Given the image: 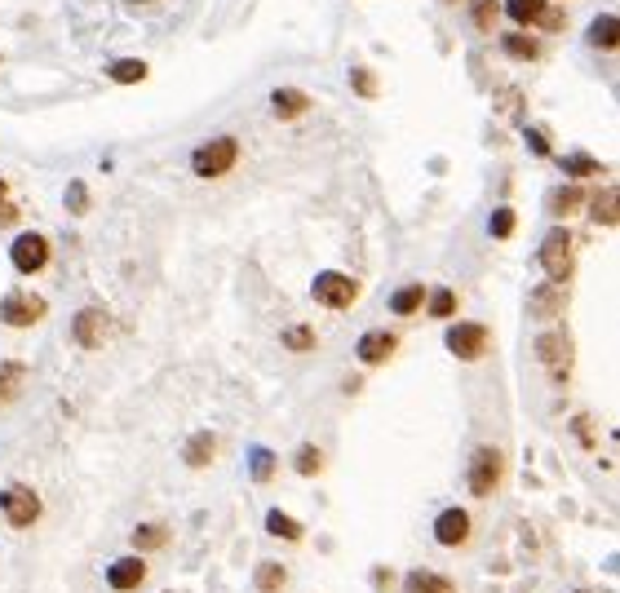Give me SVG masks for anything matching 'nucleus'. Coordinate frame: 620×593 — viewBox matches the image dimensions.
<instances>
[{"instance_id": "f257e3e1", "label": "nucleus", "mask_w": 620, "mask_h": 593, "mask_svg": "<svg viewBox=\"0 0 620 593\" xmlns=\"http://www.w3.org/2000/svg\"><path fill=\"white\" fill-rule=\"evenodd\" d=\"M236 160H240V137L236 133H222V137H213V142H204V146L191 151V173L204 177V182H213V177H227L236 169Z\"/></svg>"}, {"instance_id": "f03ea898", "label": "nucleus", "mask_w": 620, "mask_h": 593, "mask_svg": "<svg viewBox=\"0 0 620 593\" xmlns=\"http://www.w3.org/2000/svg\"><path fill=\"white\" fill-rule=\"evenodd\" d=\"M541 266L550 275V284H567L572 270H576V248H572V235L563 226H554L550 235L541 239Z\"/></svg>"}, {"instance_id": "7ed1b4c3", "label": "nucleus", "mask_w": 620, "mask_h": 593, "mask_svg": "<svg viewBox=\"0 0 620 593\" xmlns=\"http://www.w3.org/2000/svg\"><path fill=\"white\" fill-rule=\"evenodd\" d=\"M310 297H315L319 306H328V310H351L355 297H360V284H355L351 275H342V270H324V275L310 284Z\"/></svg>"}, {"instance_id": "20e7f679", "label": "nucleus", "mask_w": 620, "mask_h": 593, "mask_svg": "<svg viewBox=\"0 0 620 593\" xmlns=\"http://www.w3.org/2000/svg\"><path fill=\"white\" fill-rule=\"evenodd\" d=\"M0 514H4V523L9 527H31L36 518H40V496L27 487V482H9L4 491H0Z\"/></svg>"}, {"instance_id": "39448f33", "label": "nucleus", "mask_w": 620, "mask_h": 593, "mask_svg": "<svg viewBox=\"0 0 620 593\" xmlns=\"http://www.w3.org/2000/svg\"><path fill=\"white\" fill-rule=\"evenodd\" d=\"M500 478H505V457H500V448H492V443L475 448V457H470V491H475V496H492L496 487H500Z\"/></svg>"}, {"instance_id": "423d86ee", "label": "nucleus", "mask_w": 620, "mask_h": 593, "mask_svg": "<svg viewBox=\"0 0 620 593\" xmlns=\"http://www.w3.org/2000/svg\"><path fill=\"white\" fill-rule=\"evenodd\" d=\"M45 315H49V301L36 292H9L0 301V324H9V328H36Z\"/></svg>"}, {"instance_id": "0eeeda50", "label": "nucleus", "mask_w": 620, "mask_h": 593, "mask_svg": "<svg viewBox=\"0 0 620 593\" xmlns=\"http://www.w3.org/2000/svg\"><path fill=\"white\" fill-rule=\"evenodd\" d=\"M71 337H76L80 350H103L107 337H112V315L103 306H85L76 315V324H71Z\"/></svg>"}, {"instance_id": "6e6552de", "label": "nucleus", "mask_w": 620, "mask_h": 593, "mask_svg": "<svg viewBox=\"0 0 620 593\" xmlns=\"http://www.w3.org/2000/svg\"><path fill=\"white\" fill-rule=\"evenodd\" d=\"M443 342H448V350L461 358V363H475V358L488 355V346H492V333H488L484 324H452Z\"/></svg>"}, {"instance_id": "1a4fd4ad", "label": "nucleus", "mask_w": 620, "mask_h": 593, "mask_svg": "<svg viewBox=\"0 0 620 593\" xmlns=\"http://www.w3.org/2000/svg\"><path fill=\"white\" fill-rule=\"evenodd\" d=\"M9 261H13L18 275H36V270H45V266H49V239L40 235V231L18 235L13 243H9Z\"/></svg>"}, {"instance_id": "9d476101", "label": "nucleus", "mask_w": 620, "mask_h": 593, "mask_svg": "<svg viewBox=\"0 0 620 593\" xmlns=\"http://www.w3.org/2000/svg\"><path fill=\"white\" fill-rule=\"evenodd\" d=\"M536 358L550 367L554 381H567V372H572V337L567 333H541L536 337Z\"/></svg>"}, {"instance_id": "9b49d317", "label": "nucleus", "mask_w": 620, "mask_h": 593, "mask_svg": "<svg viewBox=\"0 0 620 593\" xmlns=\"http://www.w3.org/2000/svg\"><path fill=\"white\" fill-rule=\"evenodd\" d=\"M470 514L461 509V505H452V509H443L439 518H434V540L443 545V549H461L466 540H470Z\"/></svg>"}, {"instance_id": "f8f14e48", "label": "nucleus", "mask_w": 620, "mask_h": 593, "mask_svg": "<svg viewBox=\"0 0 620 593\" xmlns=\"http://www.w3.org/2000/svg\"><path fill=\"white\" fill-rule=\"evenodd\" d=\"M360 363H368V367H376V363H385V358L399 350V337L394 333H385V328H372V333H364L360 337Z\"/></svg>"}, {"instance_id": "ddd939ff", "label": "nucleus", "mask_w": 620, "mask_h": 593, "mask_svg": "<svg viewBox=\"0 0 620 593\" xmlns=\"http://www.w3.org/2000/svg\"><path fill=\"white\" fill-rule=\"evenodd\" d=\"M567 310V284H541L532 292V315L536 319H558Z\"/></svg>"}, {"instance_id": "4468645a", "label": "nucleus", "mask_w": 620, "mask_h": 593, "mask_svg": "<svg viewBox=\"0 0 620 593\" xmlns=\"http://www.w3.org/2000/svg\"><path fill=\"white\" fill-rule=\"evenodd\" d=\"M142 581H146V563L133 554V558H120V563H112V572H107V585L116 593H133L142 589Z\"/></svg>"}, {"instance_id": "2eb2a0df", "label": "nucleus", "mask_w": 620, "mask_h": 593, "mask_svg": "<svg viewBox=\"0 0 620 593\" xmlns=\"http://www.w3.org/2000/svg\"><path fill=\"white\" fill-rule=\"evenodd\" d=\"M270 111L275 119H297L310 111V94H302V89H275L270 94Z\"/></svg>"}, {"instance_id": "dca6fc26", "label": "nucleus", "mask_w": 620, "mask_h": 593, "mask_svg": "<svg viewBox=\"0 0 620 593\" xmlns=\"http://www.w3.org/2000/svg\"><path fill=\"white\" fill-rule=\"evenodd\" d=\"M186 465L191 470H204V465H213V457H218V434L213 430H200V434H191V443H186Z\"/></svg>"}, {"instance_id": "f3484780", "label": "nucleus", "mask_w": 620, "mask_h": 593, "mask_svg": "<svg viewBox=\"0 0 620 593\" xmlns=\"http://www.w3.org/2000/svg\"><path fill=\"white\" fill-rule=\"evenodd\" d=\"M585 40H590L594 49H608V54H612L620 45V18L616 13H599V18L590 22V36H585Z\"/></svg>"}, {"instance_id": "a211bd4d", "label": "nucleus", "mask_w": 620, "mask_h": 593, "mask_svg": "<svg viewBox=\"0 0 620 593\" xmlns=\"http://www.w3.org/2000/svg\"><path fill=\"white\" fill-rule=\"evenodd\" d=\"M581 204H585V191H581V186H554V191L545 195V209H550L554 218H572Z\"/></svg>"}, {"instance_id": "6ab92c4d", "label": "nucleus", "mask_w": 620, "mask_h": 593, "mask_svg": "<svg viewBox=\"0 0 620 593\" xmlns=\"http://www.w3.org/2000/svg\"><path fill=\"white\" fill-rule=\"evenodd\" d=\"M128 540H133L137 554H155V549L169 545V527H164V523H142V527H133Z\"/></svg>"}, {"instance_id": "aec40b11", "label": "nucleus", "mask_w": 620, "mask_h": 593, "mask_svg": "<svg viewBox=\"0 0 620 593\" xmlns=\"http://www.w3.org/2000/svg\"><path fill=\"white\" fill-rule=\"evenodd\" d=\"M146 76H151V67L142 58H116V62H107V80H116V85H142Z\"/></svg>"}, {"instance_id": "412c9836", "label": "nucleus", "mask_w": 620, "mask_h": 593, "mask_svg": "<svg viewBox=\"0 0 620 593\" xmlns=\"http://www.w3.org/2000/svg\"><path fill=\"white\" fill-rule=\"evenodd\" d=\"M403 593H457L452 589V581L448 576H439V572H408V581H403Z\"/></svg>"}, {"instance_id": "4be33fe9", "label": "nucleus", "mask_w": 620, "mask_h": 593, "mask_svg": "<svg viewBox=\"0 0 620 593\" xmlns=\"http://www.w3.org/2000/svg\"><path fill=\"white\" fill-rule=\"evenodd\" d=\"M500 49H505V58H518V62H536L541 58V45L532 36H523V31H505Z\"/></svg>"}, {"instance_id": "5701e85b", "label": "nucleus", "mask_w": 620, "mask_h": 593, "mask_svg": "<svg viewBox=\"0 0 620 593\" xmlns=\"http://www.w3.org/2000/svg\"><path fill=\"white\" fill-rule=\"evenodd\" d=\"M22 381H27V367L22 363H0V408H9L13 399H18V390H22Z\"/></svg>"}, {"instance_id": "b1692460", "label": "nucleus", "mask_w": 620, "mask_h": 593, "mask_svg": "<svg viewBox=\"0 0 620 593\" xmlns=\"http://www.w3.org/2000/svg\"><path fill=\"white\" fill-rule=\"evenodd\" d=\"M590 218H594L599 226L616 231V222H620V213H616V186H608V191H599V195H594V204H590Z\"/></svg>"}, {"instance_id": "393cba45", "label": "nucleus", "mask_w": 620, "mask_h": 593, "mask_svg": "<svg viewBox=\"0 0 620 593\" xmlns=\"http://www.w3.org/2000/svg\"><path fill=\"white\" fill-rule=\"evenodd\" d=\"M426 306V284H403L394 297H390V310L394 315H417Z\"/></svg>"}, {"instance_id": "a878e982", "label": "nucleus", "mask_w": 620, "mask_h": 593, "mask_svg": "<svg viewBox=\"0 0 620 593\" xmlns=\"http://www.w3.org/2000/svg\"><path fill=\"white\" fill-rule=\"evenodd\" d=\"M545 9H550V0H505V13H509L518 27H536Z\"/></svg>"}, {"instance_id": "bb28decb", "label": "nucleus", "mask_w": 620, "mask_h": 593, "mask_svg": "<svg viewBox=\"0 0 620 593\" xmlns=\"http://www.w3.org/2000/svg\"><path fill=\"white\" fill-rule=\"evenodd\" d=\"M266 531L279 536V540H302V523L293 514H284V509H270L266 514Z\"/></svg>"}, {"instance_id": "cd10ccee", "label": "nucleus", "mask_w": 620, "mask_h": 593, "mask_svg": "<svg viewBox=\"0 0 620 593\" xmlns=\"http://www.w3.org/2000/svg\"><path fill=\"white\" fill-rule=\"evenodd\" d=\"M252 585H257L261 593H279L284 585H288V572H284L279 563H261L257 576H252Z\"/></svg>"}, {"instance_id": "c85d7f7f", "label": "nucleus", "mask_w": 620, "mask_h": 593, "mask_svg": "<svg viewBox=\"0 0 620 593\" xmlns=\"http://www.w3.org/2000/svg\"><path fill=\"white\" fill-rule=\"evenodd\" d=\"M563 173H567V177H594V173H608V169H603L594 155L576 151V155H567V160H563Z\"/></svg>"}, {"instance_id": "c756f323", "label": "nucleus", "mask_w": 620, "mask_h": 593, "mask_svg": "<svg viewBox=\"0 0 620 593\" xmlns=\"http://www.w3.org/2000/svg\"><path fill=\"white\" fill-rule=\"evenodd\" d=\"M293 465H297V474H302V478H315L319 470H324V452H319L315 443H302V448H297V461H293Z\"/></svg>"}, {"instance_id": "7c9ffc66", "label": "nucleus", "mask_w": 620, "mask_h": 593, "mask_svg": "<svg viewBox=\"0 0 620 593\" xmlns=\"http://www.w3.org/2000/svg\"><path fill=\"white\" fill-rule=\"evenodd\" d=\"M284 350H293V355H306V350H315V333H310L306 324H293V328H284Z\"/></svg>"}, {"instance_id": "2f4dec72", "label": "nucleus", "mask_w": 620, "mask_h": 593, "mask_svg": "<svg viewBox=\"0 0 620 593\" xmlns=\"http://www.w3.org/2000/svg\"><path fill=\"white\" fill-rule=\"evenodd\" d=\"M514 222H518V218H514V209H509V204H500L492 218H488V235H492V239H509V235H514Z\"/></svg>"}, {"instance_id": "473e14b6", "label": "nucleus", "mask_w": 620, "mask_h": 593, "mask_svg": "<svg viewBox=\"0 0 620 593\" xmlns=\"http://www.w3.org/2000/svg\"><path fill=\"white\" fill-rule=\"evenodd\" d=\"M430 315L434 319H452L457 315V292L452 288H434L430 292Z\"/></svg>"}, {"instance_id": "72a5a7b5", "label": "nucleus", "mask_w": 620, "mask_h": 593, "mask_svg": "<svg viewBox=\"0 0 620 593\" xmlns=\"http://www.w3.org/2000/svg\"><path fill=\"white\" fill-rule=\"evenodd\" d=\"M270 478H275V452L252 448V482H270Z\"/></svg>"}, {"instance_id": "f704fd0d", "label": "nucleus", "mask_w": 620, "mask_h": 593, "mask_svg": "<svg viewBox=\"0 0 620 593\" xmlns=\"http://www.w3.org/2000/svg\"><path fill=\"white\" fill-rule=\"evenodd\" d=\"M470 13H475V27H479V31H496L500 4H496V0H475V9H470Z\"/></svg>"}, {"instance_id": "c9c22d12", "label": "nucleus", "mask_w": 620, "mask_h": 593, "mask_svg": "<svg viewBox=\"0 0 620 593\" xmlns=\"http://www.w3.org/2000/svg\"><path fill=\"white\" fill-rule=\"evenodd\" d=\"M351 85H355L360 98H376V76H372L368 67H355V71H351Z\"/></svg>"}, {"instance_id": "e433bc0d", "label": "nucleus", "mask_w": 620, "mask_h": 593, "mask_svg": "<svg viewBox=\"0 0 620 593\" xmlns=\"http://www.w3.org/2000/svg\"><path fill=\"white\" fill-rule=\"evenodd\" d=\"M67 209H71V213H89V191H85V182H71V186H67Z\"/></svg>"}, {"instance_id": "4c0bfd02", "label": "nucleus", "mask_w": 620, "mask_h": 593, "mask_svg": "<svg viewBox=\"0 0 620 593\" xmlns=\"http://www.w3.org/2000/svg\"><path fill=\"white\" fill-rule=\"evenodd\" d=\"M527 151L532 155H550V133L545 128H527Z\"/></svg>"}, {"instance_id": "58836bf2", "label": "nucleus", "mask_w": 620, "mask_h": 593, "mask_svg": "<svg viewBox=\"0 0 620 593\" xmlns=\"http://www.w3.org/2000/svg\"><path fill=\"white\" fill-rule=\"evenodd\" d=\"M563 18H567V13H563V9H545V13H541V22H536V27H541V31H558V27H563Z\"/></svg>"}, {"instance_id": "ea45409f", "label": "nucleus", "mask_w": 620, "mask_h": 593, "mask_svg": "<svg viewBox=\"0 0 620 593\" xmlns=\"http://www.w3.org/2000/svg\"><path fill=\"white\" fill-rule=\"evenodd\" d=\"M576 434H581V443H585V448H594V434H590V416H576Z\"/></svg>"}, {"instance_id": "a19ab883", "label": "nucleus", "mask_w": 620, "mask_h": 593, "mask_svg": "<svg viewBox=\"0 0 620 593\" xmlns=\"http://www.w3.org/2000/svg\"><path fill=\"white\" fill-rule=\"evenodd\" d=\"M372 581H376V585H394V576H390L385 567H376V572H372Z\"/></svg>"}, {"instance_id": "79ce46f5", "label": "nucleus", "mask_w": 620, "mask_h": 593, "mask_svg": "<svg viewBox=\"0 0 620 593\" xmlns=\"http://www.w3.org/2000/svg\"><path fill=\"white\" fill-rule=\"evenodd\" d=\"M128 4H155V0H128Z\"/></svg>"}, {"instance_id": "37998d69", "label": "nucleus", "mask_w": 620, "mask_h": 593, "mask_svg": "<svg viewBox=\"0 0 620 593\" xmlns=\"http://www.w3.org/2000/svg\"><path fill=\"white\" fill-rule=\"evenodd\" d=\"M0 200H4V177H0Z\"/></svg>"}, {"instance_id": "c03bdc74", "label": "nucleus", "mask_w": 620, "mask_h": 593, "mask_svg": "<svg viewBox=\"0 0 620 593\" xmlns=\"http://www.w3.org/2000/svg\"><path fill=\"white\" fill-rule=\"evenodd\" d=\"M581 593H590V589H581Z\"/></svg>"}]
</instances>
